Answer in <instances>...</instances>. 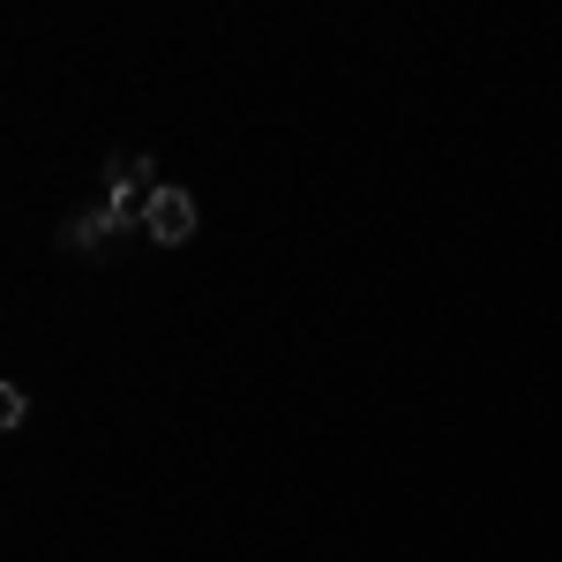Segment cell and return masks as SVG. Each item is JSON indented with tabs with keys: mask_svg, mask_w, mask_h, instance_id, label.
Listing matches in <instances>:
<instances>
[{
	"mask_svg": "<svg viewBox=\"0 0 562 562\" xmlns=\"http://www.w3.org/2000/svg\"><path fill=\"white\" fill-rule=\"evenodd\" d=\"M121 225H128V217L113 211V203H98V211H83L76 225H68V248L83 256V248H98V240H105V233H121Z\"/></svg>",
	"mask_w": 562,
	"mask_h": 562,
	"instance_id": "obj_2",
	"label": "cell"
},
{
	"mask_svg": "<svg viewBox=\"0 0 562 562\" xmlns=\"http://www.w3.org/2000/svg\"><path fill=\"white\" fill-rule=\"evenodd\" d=\"M23 413H31V397L8 383V390H0V428H23Z\"/></svg>",
	"mask_w": 562,
	"mask_h": 562,
	"instance_id": "obj_3",
	"label": "cell"
},
{
	"mask_svg": "<svg viewBox=\"0 0 562 562\" xmlns=\"http://www.w3.org/2000/svg\"><path fill=\"white\" fill-rule=\"evenodd\" d=\"M195 195L188 188H173V180H158V195H150V211H143V233L158 240V248H188L195 240Z\"/></svg>",
	"mask_w": 562,
	"mask_h": 562,
	"instance_id": "obj_1",
	"label": "cell"
}]
</instances>
